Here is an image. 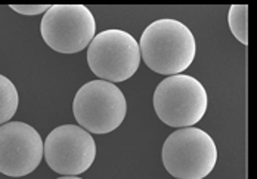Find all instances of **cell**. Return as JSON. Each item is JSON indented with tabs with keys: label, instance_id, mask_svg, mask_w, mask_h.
<instances>
[{
	"label": "cell",
	"instance_id": "6",
	"mask_svg": "<svg viewBox=\"0 0 257 179\" xmlns=\"http://www.w3.org/2000/svg\"><path fill=\"white\" fill-rule=\"evenodd\" d=\"M40 33L53 51L77 53L96 36V21L84 5H53L43 15Z\"/></svg>",
	"mask_w": 257,
	"mask_h": 179
},
{
	"label": "cell",
	"instance_id": "8",
	"mask_svg": "<svg viewBox=\"0 0 257 179\" xmlns=\"http://www.w3.org/2000/svg\"><path fill=\"white\" fill-rule=\"evenodd\" d=\"M43 158L40 133L24 122L0 126V173L23 178L34 172Z\"/></svg>",
	"mask_w": 257,
	"mask_h": 179
},
{
	"label": "cell",
	"instance_id": "3",
	"mask_svg": "<svg viewBox=\"0 0 257 179\" xmlns=\"http://www.w3.org/2000/svg\"><path fill=\"white\" fill-rule=\"evenodd\" d=\"M207 105L206 87L195 77L169 76L155 87L154 110L167 126L192 128L204 117Z\"/></svg>",
	"mask_w": 257,
	"mask_h": 179
},
{
	"label": "cell",
	"instance_id": "9",
	"mask_svg": "<svg viewBox=\"0 0 257 179\" xmlns=\"http://www.w3.org/2000/svg\"><path fill=\"white\" fill-rule=\"evenodd\" d=\"M20 105V97L15 84L6 76L0 74V126L11 122Z\"/></svg>",
	"mask_w": 257,
	"mask_h": 179
},
{
	"label": "cell",
	"instance_id": "10",
	"mask_svg": "<svg viewBox=\"0 0 257 179\" xmlns=\"http://www.w3.org/2000/svg\"><path fill=\"white\" fill-rule=\"evenodd\" d=\"M228 24L232 34L242 45L248 43V6L232 5L228 14Z\"/></svg>",
	"mask_w": 257,
	"mask_h": 179
},
{
	"label": "cell",
	"instance_id": "7",
	"mask_svg": "<svg viewBox=\"0 0 257 179\" xmlns=\"http://www.w3.org/2000/svg\"><path fill=\"white\" fill-rule=\"evenodd\" d=\"M43 157L53 172L77 176L93 164L96 144L87 130L76 125H62L53 129L43 142Z\"/></svg>",
	"mask_w": 257,
	"mask_h": 179
},
{
	"label": "cell",
	"instance_id": "5",
	"mask_svg": "<svg viewBox=\"0 0 257 179\" xmlns=\"http://www.w3.org/2000/svg\"><path fill=\"white\" fill-rule=\"evenodd\" d=\"M87 64L99 80L109 83L124 81L139 68V45L127 31L117 28L105 30L89 43Z\"/></svg>",
	"mask_w": 257,
	"mask_h": 179
},
{
	"label": "cell",
	"instance_id": "2",
	"mask_svg": "<svg viewBox=\"0 0 257 179\" xmlns=\"http://www.w3.org/2000/svg\"><path fill=\"white\" fill-rule=\"evenodd\" d=\"M161 157L173 178L203 179L216 167L217 147L203 129L182 128L164 141Z\"/></svg>",
	"mask_w": 257,
	"mask_h": 179
},
{
	"label": "cell",
	"instance_id": "11",
	"mask_svg": "<svg viewBox=\"0 0 257 179\" xmlns=\"http://www.w3.org/2000/svg\"><path fill=\"white\" fill-rule=\"evenodd\" d=\"M49 5H11V9L21 15H39L49 9Z\"/></svg>",
	"mask_w": 257,
	"mask_h": 179
},
{
	"label": "cell",
	"instance_id": "1",
	"mask_svg": "<svg viewBox=\"0 0 257 179\" xmlns=\"http://www.w3.org/2000/svg\"><path fill=\"white\" fill-rule=\"evenodd\" d=\"M141 59L158 74H182L195 59L197 43L192 31L178 20H157L141 36Z\"/></svg>",
	"mask_w": 257,
	"mask_h": 179
},
{
	"label": "cell",
	"instance_id": "4",
	"mask_svg": "<svg viewBox=\"0 0 257 179\" xmlns=\"http://www.w3.org/2000/svg\"><path fill=\"white\" fill-rule=\"evenodd\" d=\"M73 113L80 128L105 135L118 128L127 113V103L118 86L105 80H92L77 91Z\"/></svg>",
	"mask_w": 257,
	"mask_h": 179
},
{
	"label": "cell",
	"instance_id": "12",
	"mask_svg": "<svg viewBox=\"0 0 257 179\" xmlns=\"http://www.w3.org/2000/svg\"><path fill=\"white\" fill-rule=\"evenodd\" d=\"M58 179H81V178H78V176H61V178H58Z\"/></svg>",
	"mask_w": 257,
	"mask_h": 179
}]
</instances>
